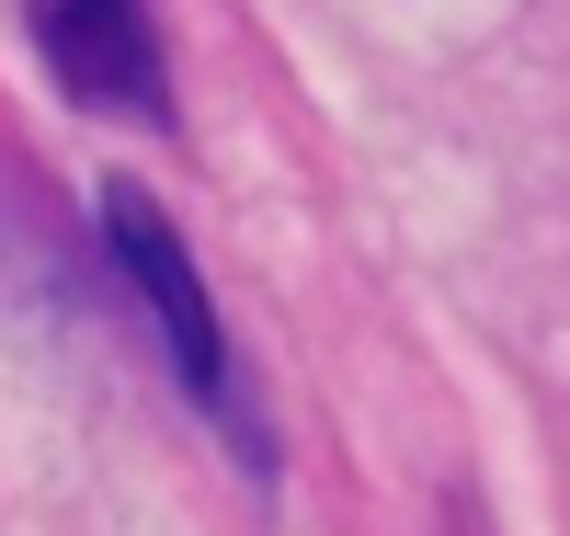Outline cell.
<instances>
[{
    "instance_id": "6da1fadb",
    "label": "cell",
    "mask_w": 570,
    "mask_h": 536,
    "mask_svg": "<svg viewBox=\"0 0 570 536\" xmlns=\"http://www.w3.org/2000/svg\"><path fill=\"white\" fill-rule=\"evenodd\" d=\"M91 228H104V263H115V285L137 298V320L160 331L183 400L228 433V457H240L252 479H274V433H263L252 388H240V354H228V320H217V285H206V263H195V240H183V217L160 206L149 183L115 172L104 194H91Z\"/></svg>"
},
{
    "instance_id": "7a4b0ae2",
    "label": "cell",
    "mask_w": 570,
    "mask_h": 536,
    "mask_svg": "<svg viewBox=\"0 0 570 536\" xmlns=\"http://www.w3.org/2000/svg\"><path fill=\"white\" fill-rule=\"evenodd\" d=\"M46 80L104 126H171V69L149 35V0H23Z\"/></svg>"
}]
</instances>
